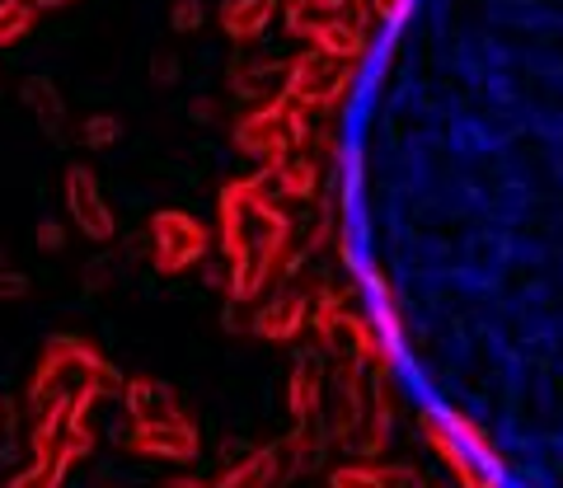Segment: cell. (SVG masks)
<instances>
[{
  "instance_id": "1",
  "label": "cell",
  "mask_w": 563,
  "mask_h": 488,
  "mask_svg": "<svg viewBox=\"0 0 563 488\" xmlns=\"http://www.w3.org/2000/svg\"><path fill=\"white\" fill-rule=\"evenodd\" d=\"M151 235H155V268L161 273H184L188 264L202 258V225L188 221L184 212H161L151 221Z\"/></svg>"
},
{
  "instance_id": "2",
  "label": "cell",
  "mask_w": 563,
  "mask_h": 488,
  "mask_svg": "<svg viewBox=\"0 0 563 488\" xmlns=\"http://www.w3.org/2000/svg\"><path fill=\"white\" fill-rule=\"evenodd\" d=\"M66 207H70V217H76L85 240H95V244L113 240V231H118L113 212H109V202H103V193H99L95 174L85 169V165H70L66 169Z\"/></svg>"
},
{
  "instance_id": "3",
  "label": "cell",
  "mask_w": 563,
  "mask_h": 488,
  "mask_svg": "<svg viewBox=\"0 0 563 488\" xmlns=\"http://www.w3.org/2000/svg\"><path fill=\"white\" fill-rule=\"evenodd\" d=\"M132 451H141V456H165V461H192L198 456V432H192L184 413L155 418V423L132 428Z\"/></svg>"
},
{
  "instance_id": "4",
  "label": "cell",
  "mask_w": 563,
  "mask_h": 488,
  "mask_svg": "<svg viewBox=\"0 0 563 488\" xmlns=\"http://www.w3.org/2000/svg\"><path fill=\"white\" fill-rule=\"evenodd\" d=\"M20 99L29 103V113L43 122L47 136H62V127H66V103H62V90L52 85V76H29L20 85Z\"/></svg>"
},
{
  "instance_id": "5",
  "label": "cell",
  "mask_w": 563,
  "mask_h": 488,
  "mask_svg": "<svg viewBox=\"0 0 563 488\" xmlns=\"http://www.w3.org/2000/svg\"><path fill=\"white\" fill-rule=\"evenodd\" d=\"M128 409H132V423H155V418H174L179 409H174L169 390L161 386V380L151 376H132L128 380Z\"/></svg>"
},
{
  "instance_id": "6",
  "label": "cell",
  "mask_w": 563,
  "mask_h": 488,
  "mask_svg": "<svg viewBox=\"0 0 563 488\" xmlns=\"http://www.w3.org/2000/svg\"><path fill=\"white\" fill-rule=\"evenodd\" d=\"M33 24H38V10L29 5V0H0V52L20 47Z\"/></svg>"
},
{
  "instance_id": "7",
  "label": "cell",
  "mask_w": 563,
  "mask_h": 488,
  "mask_svg": "<svg viewBox=\"0 0 563 488\" xmlns=\"http://www.w3.org/2000/svg\"><path fill=\"white\" fill-rule=\"evenodd\" d=\"M221 24L235 38H254L268 24V0H231V5H221Z\"/></svg>"
},
{
  "instance_id": "8",
  "label": "cell",
  "mask_w": 563,
  "mask_h": 488,
  "mask_svg": "<svg viewBox=\"0 0 563 488\" xmlns=\"http://www.w3.org/2000/svg\"><path fill=\"white\" fill-rule=\"evenodd\" d=\"M66 469H70V461L62 456H47V461H33V465H24L20 475H14L5 488H62V479H66Z\"/></svg>"
},
{
  "instance_id": "9",
  "label": "cell",
  "mask_w": 563,
  "mask_h": 488,
  "mask_svg": "<svg viewBox=\"0 0 563 488\" xmlns=\"http://www.w3.org/2000/svg\"><path fill=\"white\" fill-rule=\"evenodd\" d=\"M80 142L90 151H109L113 142H122V122L113 113H90L85 118V127H80Z\"/></svg>"
},
{
  "instance_id": "10",
  "label": "cell",
  "mask_w": 563,
  "mask_h": 488,
  "mask_svg": "<svg viewBox=\"0 0 563 488\" xmlns=\"http://www.w3.org/2000/svg\"><path fill=\"white\" fill-rule=\"evenodd\" d=\"M169 29H174V33H192V29H202V5H198V0H174V10H169Z\"/></svg>"
},
{
  "instance_id": "11",
  "label": "cell",
  "mask_w": 563,
  "mask_h": 488,
  "mask_svg": "<svg viewBox=\"0 0 563 488\" xmlns=\"http://www.w3.org/2000/svg\"><path fill=\"white\" fill-rule=\"evenodd\" d=\"M29 273H20V268H0V301H24L29 296Z\"/></svg>"
},
{
  "instance_id": "12",
  "label": "cell",
  "mask_w": 563,
  "mask_h": 488,
  "mask_svg": "<svg viewBox=\"0 0 563 488\" xmlns=\"http://www.w3.org/2000/svg\"><path fill=\"white\" fill-rule=\"evenodd\" d=\"M33 240H38V249L62 254V249H66V225H62V221H43L38 231H33Z\"/></svg>"
},
{
  "instance_id": "13",
  "label": "cell",
  "mask_w": 563,
  "mask_h": 488,
  "mask_svg": "<svg viewBox=\"0 0 563 488\" xmlns=\"http://www.w3.org/2000/svg\"><path fill=\"white\" fill-rule=\"evenodd\" d=\"M10 432H14V399L0 395V442H5Z\"/></svg>"
},
{
  "instance_id": "14",
  "label": "cell",
  "mask_w": 563,
  "mask_h": 488,
  "mask_svg": "<svg viewBox=\"0 0 563 488\" xmlns=\"http://www.w3.org/2000/svg\"><path fill=\"white\" fill-rule=\"evenodd\" d=\"M174 76H179V62H174V57H161V62H155V80H161V85H169Z\"/></svg>"
},
{
  "instance_id": "15",
  "label": "cell",
  "mask_w": 563,
  "mask_h": 488,
  "mask_svg": "<svg viewBox=\"0 0 563 488\" xmlns=\"http://www.w3.org/2000/svg\"><path fill=\"white\" fill-rule=\"evenodd\" d=\"M33 10H66V5H76V0H29Z\"/></svg>"
},
{
  "instance_id": "16",
  "label": "cell",
  "mask_w": 563,
  "mask_h": 488,
  "mask_svg": "<svg viewBox=\"0 0 563 488\" xmlns=\"http://www.w3.org/2000/svg\"><path fill=\"white\" fill-rule=\"evenodd\" d=\"M169 488H198V484H184V479H179V484H169Z\"/></svg>"
},
{
  "instance_id": "17",
  "label": "cell",
  "mask_w": 563,
  "mask_h": 488,
  "mask_svg": "<svg viewBox=\"0 0 563 488\" xmlns=\"http://www.w3.org/2000/svg\"><path fill=\"white\" fill-rule=\"evenodd\" d=\"M0 268H5V249H0Z\"/></svg>"
}]
</instances>
